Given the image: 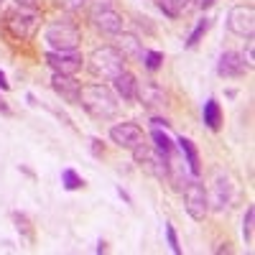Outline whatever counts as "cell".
<instances>
[{"mask_svg": "<svg viewBox=\"0 0 255 255\" xmlns=\"http://www.w3.org/2000/svg\"><path fill=\"white\" fill-rule=\"evenodd\" d=\"M79 105L97 120H108L118 115V95L105 84H84L79 92Z\"/></svg>", "mask_w": 255, "mask_h": 255, "instance_id": "cell-1", "label": "cell"}, {"mask_svg": "<svg viewBox=\"0 0 255 255\" xmlns=\"http://www.w3.org/2000/svg\"><path fill=\"white\" fill-rule=\"evenodd\" d=\"M87 69L100 79H115L125 69V56L115 46H100L90 54Z\"/></svg>", "mask_w": 255, "mask_h": 255, "instance_id": "cell-2", "label": "cell"}, {"mask_svg": "<svg viewBox=\"0 0 255 255\" xmlns=\"http://www.w3.org/2000/svg\"><path fill=\"white\" fill-rule=\"evenodd\" d=\"M44 41L49 44L51 51H74L79 46V28L69 20H56V23H49L44 31Z\"/></svg>", "mask_w": 255, "mask_h": 255, "instance_id": "cell-3", "label": "cell"}, {"mask_svg": "<svg viewBox=\"0 0 255 255\" xmlns=\"http://www.w3.org/2000/svg\"><path fill=\"white\" fill-rule=\"evenodd\" d=\"M90 20L105 36H118L123 31V15L113 8L110 0H95L92 10H90Z\"/></svg>", "mask_w": 255, "mask_h": 255, "instance_id": "cell-4", "label": "cell"}, {"mask_svg": "<svg viewBox=\"0 0 255 255\" xmlns=\"http://www.w3.org/2000/svg\"><path fill=\"white\" fill-rule=\"evenodd\" d=\"M3 26H5V31H8L13 38L26 41V38L33 36V31H36V26H38V18H36V13L28 10V8H15V10H8V13H5Z\"/></svg>", "mask_w": 255, "mask_h": 255, "instance_id": "cell-5", "label": "cell"}, {"mask_svg": "<svg viewBox=\"0 0 255 255\" xmlns=\"http://www.w3.org/2000/svg\"><path fill=\"white\" fill-rule=\"evenodd\" d=\"M133 158H135V163L143 168L145 174L158 176V179H166V158L153 148V143H148L145 138L133 148Z\"/></svg>", "mask_w": 255, "mask_h": 255, "instance_id": "cell-6", "label": "cell"}, {"mask_svg": "<svg viewBox=\"0 0 255 255\" xmlns=\"http://www.w3.org/2000/svg\"><path fill=\"white\" fill-rule=\"evenodd\" d=\"M230 199H232V179L222 171V168H217L215 176H212L209 189H207V204H209V209L222 212V209L230 207Z\"/></svg>", "mask_w": 255, "mask_h": 255, "instance_id": "cell-7", "label": "cell"}, {"mask_svg": "<svg viewBox=\"0 0 255 255\" xmlns=\"http://www.w3.org/2000/svg\"><path fill=\"white\" fill-rule=\"evenodd\" d=\"M184 207H186V215L194 220V222H202L209 212V204H207V189L191 179L186 186H184Z\"/></svg>", "mask_w": 255, "mask_h": 255, "instance_id": "cell-8", "label": "cell"}, {"mask_svg": "<svg viewBox=\"0 0 255 255\" xmlns=\"http://www.w3.org/2000/svg\"><path fill=\"white\" fill-rule=\"evenodd\" d=\"M227 28L240 36V38H253L255 33V10L253 5H232L227 10Z\"/></svg>", "mask_w": 255, "mask_h": 255, "instance_id": "cell-9", "label": "cell"}, {"mask_svg": "<svg viewBox=\"0 0 255 255\" xmlns=\"http://www.w3.org/2000/svg\"><path fill=\"white\" fill-rule=\"evenodd\" d=\"M143 128L133 120H128V123H118L110 128V140L118 145V148H128V151H133V148L143 140Z\"/></svg>", "mask_w": 255, "mask_h": 255, "instance_id": "cell-10", "label": "cell"}, {"mask_svg": "<svg viewBox=\"0 0 255 255\" xmlns=\"http://www.w3.org/2000/svg\"><path fill=\"white\" fill-rule=\"evenodd\" d=\"M46 64H49L56 74H69V77H74V74L82 69L84 59H82V54H77V51H49V54H46Z\"/></svg>", "mask_w": 255, "mask_h": 255, "instance_id": "cell-11", "label": "cell"}, {"mask_svg": "<svg viewBox=\"0 0 255 255\" xmlns=\"http://www.w3.org/2000/svg\"><path fill=\"white\" fill-rule=\"evenodd\" d=\"M51 87H54V92H56L64 102H69V105H79L82 84H79L74 77H69V74H56V72H54V77H51Z\"/></svg>", "mask_w": 255, "mask_h": 255, "instance_id": "cell-12", "label": "cell"}, {"mask_svg": "<svg viewBox=\"0 0 255 255\" xmlns=\"http://www.w3.org/2000/svg\"><path fill=\"white\" fill-rule=\"evenodd\" d=\"M135 100L140 105H145V108H166V92L156 82H138Z\"/></svg>", "mask_w": 255, "mask_h": 255, "instance_id": "cell-13", "label": "cell"}, {"mask_svg": "<svg viewBox=\"0 0 255 255\" xmlns=\"http://www.w3.org/2000/svg\"><path fill=\"white\" fill-rule=\"evenodd\" d=\"M245 72V61L238 51H225L217 61V74L225 77V79H235V77H243Z\"/></svg>", "mask_w": 255, "mask_h": 255, "instance_id": "cell-14", "label": "cell"}, {"mask_svg": "<svg viewBox=\"0 0 255 255\" xmlns=\"http://www.w3.org/2000/svg\"><path fill=\"white\" fill-rule=\"evenodd\" d=\"M179 148H181V156H184V163H186V168H189L191 179H199V174H202V161H199V151H197L194 140L181 135V138H179Z\"/></svg>", "mask_w": 255, "mask_h": 255, "instance_id": "cell-15", "label": "cell"}, {"mask_svg": "<svg viewBox=\"0 0 255 255\" xmlns=\"http://www.w3.org/2000/svg\"><path fill=\"white\" fill-rule=\"evenodd\" d=\"M113 82V92L118 95V97H123L125 102H133L135 100V90H138V79L130 74V72H120L115 79H110Z\"/></svg>", "mask_w": 255, "mask_h": 255, "instance_id": "cell-16", "label": "cell"}, {"mask_svg": "<svg viewBox=\"0 0 255 255\" xmlns=\"http://www.w3.org/2000/svg\"><path fill=\"white\" fill-rule=\"evenodd\" d=\"M125 59H140L143 54V44H140V38L130 31H120L118 33V46H115Z\"/></svg>", "mask_w": 255, "mask_h": 255, "instance_id": "cell-17", "label": "cell"}, {"mask_svg": "<svg viewBox=\"0 0 255 255\" xmlns=\"http://www.w3.org/2000/svg\"><path fill=\"white\" fill-rule=\"evenodd\" d=\"M202 120H204V125L209 128V130H215V133L222 128V108H220V102H217L215 97H209V100L204 102Z\"/></svg>", "mask_w": 255, "mask_h": 255, "instance_id": "cell-18", "label": "cell"}, {"mask_svg": "<svg viewBox=\"0 0 255 255\" xmlns=\"http://www.w3.org/2000/svg\"><path fill=\"white\" fill-rule=\"evenodd\" d=\"M156 3L166 18H181L186 13V8L191 5V0H156Z\"/></svg>", "mask_w": 255, "mask_h": 255, "instance_id": "cell-19", "label": "cell"}, {"mask_svg": "<svg viewBox=\"0 0 255 255\" xmlns=\"http://www.w3.org/2000/svg\"><path fill=\"white\" fill-rule=\"evenodd\" d=\"M151 140H153V148H156L163 158H168V156L174 153V140L168 138L161 128H153V130H151Z\"/></svg>", "mask_w": 255, "mask_h": 255, "instance_id": "cell-20", "label": "cell"}, {"mask_svg": "<svg viewBox=\"0 0 255 255\" xmlns=\"http://www.w3.org/2000/svg\"><path fill=\"white\" fill-rule=\"evenodd\" d=\"M209 26H212V20H209L207 15H204V18H199V20H197V28L191 31V33H189V38H186V46H189V49H194V46L199 44V38L209 31Z\"/></svg>", "mask_w": 255, "mask_h": 255, "instance_id": "cell-21", "label": "cell"}, {"mask_svg": "<svg viewBox=\"0 0 255 255\" xmlns=\"http://www.w3.org/2000/svg\"><path fill=\"white\" fill-rule=\"evenodd\" d=\"M61 184H64L67 191H77V189L84 186V179L74 171V168H64V171H61Z\"/></svg>", "mask_w": 255, "mask_h": 255, "instance_id": "cell-22", "label": "cell"}, {"mask_svg": "<svg viewBox=\"0 0 255 255\" xmlns=\"http://www.w3.org/2000/svg\"><path fill=\"white\" fill-rule=\"evenodd\" d=\"M253 227H255V207L245 209V217H243V238L245 245H253Z\"/></svg>", "mask_w": 255, "mask_h": 255, "instance_id": "cell-23", "label": "cell"}, {"mask_svg": "<svg viewBox=\"0 0 255 255\" xmlns=\"http://www.w3.org/2000/svg\"><path fill=\"white\" fill-rule=\"evenodd\" d=\"M140 59H143V67H145L148 72H156L161 64H163V54H161V51H143Z\"/></svg>", "mask_w": 255, "mask_h": 255, "instance_id": "cell-24", "label": "cell"}, {"mask_svg": "<svg viewBox=\"0 0 255 255\" xmlns=\"http://www.w3.org/2000/svg\"><path fill=\"white\" fill-rule=\"evenodd\" d=\"M163 232H166V243H168V248H171V253H181V245H179V238H176V230H174V225H168L166 222V227H163Z\"/></svg>", "mask_w": 255, "mask_h": 255, "instance_id": "cell-25", "label": "cell"}, {"mask_svg": "<svg viewBox=\"0 0 255 255\" xmlns=\"http://www.w3.org/2000/svg\"><path fill=\"white\" fill-rule=\"evenodd\" d=\"M13 222H15V227H18V232H23V235H33L31 232V225H28V217L26 215H20V212H13Z\"/></svg>", "mask_w": 255, "mask_h": 255, "instance_id": "cell-26", "label": "cell"}, {"mask_svg": "<svg viewBox=\"0 0 255 255\" xmlns=\"http://www.w3.org/2000/svg\"><path fill=\"white\" fill-rule=\"evenodd\" d=\"M56 3V8H61V10H67V13H74V10H79L87 0H54Z\"/></svg>", "mask_w": 255, "mask_h": 255, "instance_id": "cell-27", "label": "cell"}, {"mask_svg": "<svg viewBox=\"0 0 255 255\" xmlns=\"http://www.w3.org/2000/svg\"><path fill=\"white\" fill-rule=\"evenodd\" d=\"M243 61H245V67H248V69H253V67H255V51H253V38H248V46H245V56H243Z\"/></svg>", "mask_w": 255, "mask_h": 255, "instance_id": "cell-28", "label": "cell"}, {"mask_svg": "<svg viewBox=\"0 0 255 255\" xmlns=\"http://www.w3.org/2000/svg\"><path fill=\"white\" fill-rule=\"evenodd\" d=\"M15 5H18V8H28V10H33V8H38V0H15Z\"/></svg>", "mask_w": 255, "mask_h": 255, "instance_id": "cell-29", "label": "cell"}, {"mask_svg": "<svg viewBox=\"0 0 255 255\" xmlns=\"http://www.w3.org/2000/svg\"><path fill=\"white\" fill-rule=\"evenodd\" d=\"M151 125H153V128H168L171 123H168L166 118H151Z\"/></svg>", "mask_w": 255, "mask_h": 255, "instance_id": "cell-30", "label": "cell"}, {"mask_svg": "<svg viewBox=\"0 0 255 255\" xmlns=\"http://www.w3.org/2000/svg\"><path fill=\"white\" fill-rule=\"evenodd\" d=\"M118 194H120V199H123L125 204H133V199H130V194H128V191H125L123 186H118Z\"/></svg>", "mask_w": 255, "mask_h": 255, "instance_id": "cell-31", "label": "cell"}, {"mask_svg": "<svg viewBox=\"0 0 255 255\" xmlns=\"http://www.w3.org/2000/svg\"><path fill=\"white\" fill-rule=\"evenodd\" d=\"M90 143H92V153H95V156H100V153H102V145H100V140H97V138H92Z\"/></svg>", "mask_w": 255, "mask_h": 255, "instance_id": "cell-32", "label": "cell"}, {"mask_svg": "<svg viewBox=\"0 0 255 255\" xmlns=\"http://www.w3.org/2000/svg\"><path fill=\"white\" fill-rule=\"evenodd\" d=\"M215 3H217V0H197V5H199L202 10H204V8H209V5H215Z\"/></svg>", "mask_w": 255, "mask_h": 255, "instance_id": "cell-33", "label": "cell"}, {"mask_svg": "<svg viewBox=\"0 0 255 255\" xmlns=\"http://www.w3.org/2000/svg\"><path fill=\"white\" fill-rule=\"evenodd\" d=\"M8 87H10V84L5 82V74L0 72V90H3V92H8Z\"/></svg>", "mask_w": 255, "mask_h": 255, "instance_id": "cell-34", "label": "cell"}, {"mask_svg": "<svg viewBox=\"0 0 255 255\" xmlns=\"http://www.w3.org/2000/svg\"><path fill=\"white\" fill-rule=\"evenodd\" d=\"M0 113H3V115H10V108L5 105V100H3V97H0Z\"/></svg>", "mask_w": 255, "mask_h": 255, "instance_id": "cell-35", "label": "cell"}, {"mask_svg": "<svg viewBox=\"0 0 255 255\" xmlns=\"http://www.w3.org/2000/svg\"><path fill=\"white\" fill-rule=\"evenodd\" d=\"M97 253H100V255H102V253H108V243H102V240H100V243H97Z\"/></svg>", "mask_w": 255, "mask_h": 255, "instance_id": "cell-36", "label": "cell"}, {"mask_svg": "<svg viewBox=\"0 0 255 255\" xmlns=\"http://www.w3.org/2000/svg\"><path fill=\"white\" fill-rule=\"evenodd\" d=\"M0 3H3V0H0Z\"/></svg>", "mask_w": 255, "mask_h": 255, "instance_id": "cell-37", "label": "cell"}]
</instances>
